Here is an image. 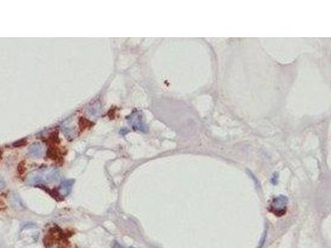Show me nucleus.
<instances>
[{"label": "nucleus", "mask_w": 331, "mask_h": 248, "mask_svg": "<svg viewBox=\"0 0 331 248\" xmlns=\"http://www.w3.org/2000/svg\"><path fill=\"white\" fill-rule=\"evenodd\" d=\"M18 173L21 175L22 174H23L25 173V171H26V168H25V165H24V162L22 161V163H20L19 164V166H18Z\"/></svg>", "instance_id": "f03ea898"}, {"label": "nucleus", "mask_w": 331, "mask_h": 248, "mask_svg": "<svg viewBox=\"0 0 331 248\" xmlns=\"http://www.w3.org/2000/svg\"><path fill=\"white\" fill-rule=\"evenodd\" d=\"M1 159H2V151H0V161H1Z\"/></svg>", "instance_id": "20e7f679"}, {"label": "nucleus", "mask_w": 331, "mask_h": 248, "mask_svg": "<svg viewBox=\"0 0 331 248\" xmlns=\"http://www.w3.org/2000/svg\"><path fill=\"white\" fill-rule=\"evenodd\" d=\"M71 181H66V182L64 183L62 188H61V190H62V194L63 195H66L70 193V191L71 189Z\"/></svg>", "instance_id": "f257e3e1"}, {"label": "nucleus", "mask_w": 331, "mask_h": 248, "mask_svg": "<svg viewBox=\"0 0 331 248\" xmlns=\"http://www.w3.org/2000/svg\"><path fill=\"white\" fill-rule=\"evenodd\" d=\"M3 183H2V182H0V189H1L3 188Z\"/></svg>", "instance_id": "7ed1b4c3"}]
</instances>
